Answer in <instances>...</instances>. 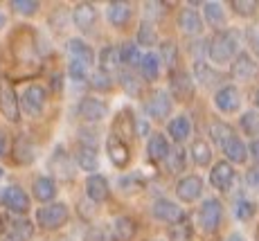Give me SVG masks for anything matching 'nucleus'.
<instances>
[{
    "label": "nucleus",
    "mask_w": 259,
    "mask_h": 241,
    "mask_svg": "<svg viewBox=\"0 0 259 241\" xmlns=\"http://www.w3.org/2000/svg\"><path fill=\"white\" fill-rule=\"evenodd\" d=\"M259 72L257 61L250 57V54H237L235 61H232V77L241 79V82H250L255 79Z\"/></svg>",
    "instance_id": "9"
},
{
    "label": "nucleus",
    "mask_w": 259,
    "mask_h": 241,
    "mask_svg": "<svg viewBox=\"0 0 259 241\" xmlns=\"http://www.w3.org/2000/svg\"><path fill=\"white\" fill-rule=\"evenodd\" d=\"M248 41H250L252 45V50L259 54V27H252V29H248Z\"/></svg>",
    "instance_id": "46"
},
{
    "label": "nucleus",
    "mask_w": 259,
    "mask_h": 241,
    "mask_svg": "<svg viewBox=\"0 0 259 241\" xmlns=\"http://www.w3.org/2000/svg\"><path fill=\"white\" fill-rule=\"evenodd\" d=\"M169 110H171V99H169V95L165 90H156L147 102V113L151 115L153 119H165L169 115Z\"/></svg>",
    "instance_id": "12"
},
{
    "label": "nucleus",
    "mask_w": 259,
    "mask_h": 241,
    "mask_svg": "<svg viewBox=\"0 0 259 241\" xmlns=\"http://www.w3.org/2000/svg\"><path fill=\"white\" fill-rule=\"evenodd\" d=\"M136 127H138V133H142V135H147V133H149V124H147V122H142V119H138Z\"/></svg>",
    "instance_id": "48"
},
{
    "label": "nucleus",
    "mask_w": 259,
    "mask_h": 241,
    "mask_svg": "<svg viewBox=\"0 0 259 241\" xmlns=\"http://www.w3.org/2000/svg\"><path fill=\"white\" fill-rule=\"evenodd\" d=\"M160 59L165 61L167 68H174V66H176V59H178L176 45H174V43H162V45H160Z\"/></svg>",
    "instance_id": "42"
},
{
    "label": "nucleus",
    "mask_w": 259,
    "mask_h": 241,
    "mask_svg": "<svg viewBox=\"0 0 259 241\" xmlns=\"http://www.w3.org/2000/svg\"><path fill=\"white\" fill-rule=\"evenodd\" d=\"M88 82H91V86L95 90H111L113 88V82H111V74L106 72H91V77H88Z\"/></svg>",
    "instance_id": "39"
},
{
    "label": "nucleus",
    "mask_w": 259,
    "mask_h": 241,
    "mask_svg": "<svg viewBox=\"0 0 259 241\" xmlns=\"http://www.w3.org/2000/svg\"><path fill=\"white\" fill-rule=\"evenodd\" d=\"M108 21H111V25H115V27H124L128 21H131V5L128 3H111L108 5Z\"/></svg>",
    "instance_id": "23"
},
{
    "label": "nucleus",
    "mask_w": 259,
    "mask_h": 241,
    "mask_svg": "<svg viewBox=\"0 0 259 241\" xmlns=\"http://www.w3.org/2000/svg\"><path fill=\"white\" fill-rule=\"evenodd\" d=\"M68 54H70V61L86 63V66H93V61H95V54H93L91 45L83 43L81 38H72V41H68Z\"/></svg>",
    "instance_id": "19"
},
{
    "label": "nucleus",
    "mask_w": 259,
    "mask_h": 241,
    "mask_svg": "<svg viewBox=\"0 0 259 241\" xmlns=\"http://www.w3.org/2000/svg\"><path fill=\"white\" fill-rule=\"evenodd\" d=\"M140 72H142V77L147 79V82H153V79H158V74H160V59H158V54H153V52L142 54Z\"/></svg>",
    "instance_id": "28"
},
{
    "label": "nucleus",
    "mask_w": 259,
    "mask_h": 241,
    "mask_svg": "<svg viewBox=\"0 0 259 241\" xmlns=\"http://www.w3.org/2000/svg\"><path fill=\"white\" fill-rule=\"evenodd\" d=\"M257 0H232V9L241 16H250V14L257 12Z\"/></svg>",
    "instance_id": "43"
},
{
    "label": "nucleus",
    "mask_w": 259,
    "mask_h": 241,
    "mask_svg": "<svg viewBox=\"0 0 259 241\" xmlns=\"http://www.w3.org/2000/svg\"><path fill=\"white\" fill-rule=\"evenodd\" d=\"M167 131L176 142H185L189 138V133H192V122H189L185 115H178V117H174L171 122H169Z\"/></svg>",
    "instance_id": "25"
},
{
    "label": "nucleus",
    "mask_w": 259,
    "mask_h": 241,
    "mask_svg": "<svg viewBox=\"0 0 259 241\" xmlns=\"http://www.w3.org/2000/svg\"><path fill=\"white\" fill-rule=\"evenodd\" d=\"M86 194L93 203H102V200L108 198V180L99 174L88 176L86 180Z\"/></svg>",
    "instance_id": "18"
},
{
    "label": "nucleus",
    "mask_w": 259,
    "mask_h": 241,
    "mask_svg": "<svg viewBox=\"0 0 259 241\" xmlns=\"http://www.w3.org/2000/svg\"><path fill=\"white\" fill-rule=\"evenodd\" d=\"M192 160L198 165V167H207L212 160V149L207 147L203 140H196V142L192 144Z\"/></svg>",
    "instance_id": "32"
},
{
    "label": "nucleus",
    "mask_w": 259,
    "mask_h": 241,
    "mask_svg": "<svg viewBox=\"0 0 259 241\" xmlns=\"http://www.w3.org/2000/svg\"><path fill=\"white\" fill-rule=\"evenodd\" d=\"M12 9L23 16H32L38 12V3L36 0H12Z\"/></svg>",
    "instance_id": "41"
},
{
    "label": "nucleus",
    "mask_w": 259,
    "mask_h": 241,
    "mask_svg": "<svg viewBox=\"0 0 259 241\" xmlns=\"http://www.w3.org/2000/svg\"><path fill=\"white\" fill-rule=\"evenodd\" d=\"M223 153H226V158L230 160V163H237V165L246 163V155H248L246 144H243L237 135H232V138H228L226 142H223Z\"/></svg>",
    "instance_id": "22"
},
{
    "label": "nucleus",
    "mask_w": 259,
    "mask_h": 241,
    "mask_svg": "<svg viewBox=\"0 0 259 241\" xmlns=\"http://www.w3.org/2000/svg\"><path fill=\"white\" fill-rule=\"evenodd\" d=\"M235 178H237V174H235V169H232L230 163H217L210 172V183H212V187L219 189V192L232 189Z\"/></svg>",
    "instance_id": "7"
},
{
    "label": "nucleus",
    "mask_w": 259,
    "mask_h": 241,
    "mask_svg": "<svg viewBox=\"0 0 259 241\" xmlns=\"http://www.w3.org/2000/svg\"><path fill=\"white\" fill-rule=\"evenodd\" d=\"M86 241H111V239H108V234L104 232L102 228H95V230H91V232H88Z\"/></svg>",
    "instance_id": "45"
},
{
    "label": "nucleus",
    "mask_w": 259,
    "mask_h": 241,
    "mask_svg": "<svg viewBox=\"0 0 259 241\" xmlns=\"http://www.w3.org/2000/svg\"><path fill=\"white\" fill-rule=\"evenodd\" d=\"M226 241H246V239H243V237H241V234H239V232H232V234H230V237H228Z\"/></svg>",
    "instance_id": "50"
},
{
    "label": "nucleus",
    "mask_w": 259,
    "mask_h": 241,
    "mask_svg": "<svg viewBox=\"0 0 259 241\" xmlns=\"http://www.w3.org/2000/svg\"><path fill=\"white\" fill-rule=\"evenodd\" d=\"M153 217L158 221H165V223H183L185 221V212L178 203H171L167 198H158L151 208Z\"/></svg>",
    "instance_id": "6"
},
{
    "label": "nucleus",
    "mask_w": 259,
    "mask_h": 241,
    "mask_svg": "<svg viewBox=\"0 0 259 241\" xmlns=\"http://www.w3.org/2000/svg\"><path fill=\"white\" fill-rule=\"evenodd\" d=\"M113 232H115V239L119 241H131L133 234H136V223L128 217H117L115 223H113Z\"/></svg>",
    "instance_id": "31"
},
{
    "label": "nucleus",
    "mask_w": 259,
    "mask_h": 241,
    "mask_svg": "<svg viewBox=\"0 0 259 241\" xmlns=\"http://www.w3.org/2000/svg\"><path fill=\"white\" fill-rule=\"evenodd\" d=\"M72 21H74V25H77L79 29H81V32H88V29L97 23V9H95L93 5H88V3L77 5L74 12H72Z\"/></svg>",
    "instance_id": "17"
},
{
    "label": "nucleus",
    "mask_w": 259,
    "mask_h": 241,
    "mask_svg": "<svg viewBox=\"0 0 259 241\" xmlns=\"http://www.w3.org/2000/svg\"><path fill=\"white\" fill-rule=\"evenodd\" d=\"M21 108L27 115H38L46 106V88L38 86V84H32L23 90V97H21Z\"/></svg>",
    "instance_id": "5"
},
{
    "label": "nucleus",
    "mask_w": 259,
    "mask_h": 241,
    "mask_svg": "<svg viewBox=\"0 0 259 241\" xmlns=\"http://www.w3.org/2000/svg\"><path fill=\"white\" fill-rule=\"evenodd\" d=\"M3 241H18V239H16V237H12V234H7V237H5Z\"/></svg>",
    "instance_id": "51"
},
{
    "label": "nucleus",
    "mask_w": 259,
    "mask_h": 241,
    "mask_svg": "<svg viewBox=\"0 0 259 241\" xmlns=\"http://www.w3.org/2000/svg\"><path fill=\"white\" fill-rule=\"evenodd\" d=\"M241 129L243 133L252 135V138H259V110H248V113L241 115Z\"/></svg>",
    "instance_id": "35"
},
{
    "label": "nucleus",
    "mask_w": 259,
    "mask_h": 241,
    "mask_svg": "<svg viewBox=\"0 0 259 241\" xmlns=\"http://www.w3.org/2000/svg\"><path fill=\"white\" fill-rule=\"evenodd\" d=\"M3 203L7 205V210H12V212H16V214H27V210H29L27 194H25V189L18 187V185H9V187L5 189Z\"/></svg>",
    "instance_id": "8"
},
{
    "label": "nucleus",
    "mask_w": 259,
    "mask_h": 241,
    "mask_svg": "<svg viewBox=\"0 0 259 241\" xmlns=\"http://www.w3.org/2000/svg\"><path fill=\"white\" fill-rule=\"evenodd\" d=\"M119 82H122V88L126 90L128 95H140V90H142V79H138L133 72H122Z\"/></svg>",
    "instance_id": "38"
},
{
    "label": "nucleus",
    "mask_w": 259,
    "mask_h": 241,
    "mask_svg": "<svg viewBox=\"0 0 259 241\" xmlns=\"http://www.w3.org/2000/svg\"><path fill=\"white\" fill-rule=\"evenodd\" d=\"M178 25H181V29L187 36H198V34L203 32V18L198 16V12L192 7L183 9V12L178 14Z\"/></svg>",
    "instance_id": "16"
},
{
    "label": "nucleus",
    "mask_w": 259,
    "mask_h": 241,
    "mask_svg": "<svg viewBox=\"0 0 259 241\" xmlns=\"http://www.w3.org/2000/svg\"><path fill=\"white\" fill-rule=\"evenodd\" d=\"M201 192H203V180L198 178V176H185V178L178 180V185H176V196L181 200H185V203L196 200L201 196Z\"/></svg>",
    "instance_id": "10"
},
{
    "label": "nucleus",
    "mask_w": 259,
    "mask_h": 241,
    "mask_svg": "<svg viewBox=\"0 0 259 241\" xmlns=\"http://www.w3.org/2000/svg\"><path fill=\"white\" fill-rule=\"evenodd\" d=\"M106 151H108V158H111V163L115 165V167H126L128 160H131L128 147L124 144L122 138H117V135H111V138H108Z\"/></svg>",
    "instance_id": "13"
},
{
    "label": "nucleus",
    "mask_w": 259,
    "mask_h": 241,
    "mask_svg": "<svg viewBox=\"0 0 259 241\" xmlns=\"http://www.w3.org/2000/svg\"><path fill=\"white\" fill-rule=\"evenodd\" d=\"M77 165L86 172H95L99 165V155H97V149L91 147V144H81L77 149Z\"/></svg>",
    "instance_id": "24"
},
{
    "label": "nucleus",
    "mask_w": 259,
    "mask_h": 241,
    "mask_svg": "<svg viewBox=\"0 0 259 241\" xmlns=\"http://www.w3.org/2000/svg\"><path fill=\"white\" fill-rule=\"evenodd\" d=\"M3 176H5V172H3V167H0V180H3Z\"/></svg>",
    "instance_id": "53"
},
{
    "label": "nucleus",
    "mask_w": 259,
    "mask_h": 241,
    "mask_svg": "<svg viewBox=\"0 0 259 241\" xmlns=\"http://www.w3.org/2000/svg\"><path fill=\"white\" fill-rule=\"evenodd\" d=\"M237 48H239V38H237V32H221L210 41L207 45V54L214 63L223 66V63H230L232 57L237 54Z\"/></svg>",
    "instance_id": "1"
},
{
    "label": "nucleus",
    "mask_w": 259,
    "mask_h": 241,
    "mask_svg": "<svg viewBox=\"0 0 259 241\" xmlns=\"http://www.w3.org/2000/svg\"><path fill=\"white\" fill-rule=\"evenodd\" d=\"M210 133H212V138L217 140L219 144H221V147H223V142H226L228 138H232V135H235V133H232V129L228 127L226 122H212Z\"/></svg>",
    "instance_id": "40"
},
{
    "label": "nucleus",
    "mask_w": 259,
    "mask_h": 241,
    "mask_svg": "<svg viewBox=\"0 0 259 241\" xmlns=\"http://www.w3.org/2000/svg\"><path fill=\"white\" fill-rule=\"evenodd\" d=\"M12 237H16L18 241H29L32 239V234H34V225L29 223L27 219H18V221H14L12 223Z\"/></svg>",
    "instance_id": "36"
},
{
    "label": "nucleus",
    "mask_w": 259,
    "mask_h": 241,
    "mask_svg": "<svg viewBox=\"0 0 259 241\" xmlns=\"http://www.w3.org/2000/svg\"><path fill=\"white\" fill-rule=\"evenodd\" d=\"M223 219V205L219 203L217 198H207L205 203L201 205V214H198V221H201V228L205 232H214V230L221 225Z\"/></svg>",
    "instance_id": "4"
},
{
    "label": "nucleus",
    "mask_w": 259,
    "mask_h": 241,
    "mask_svg": "<svg viewBox=\"0 0 259 241\" xmlns=\"http://www.w3.org/2000/svg\"><path fill=\"white\" fill-rule=\"evenodd\" d=\"M250 151H252V155H255V160L259 163V138H257V140H252V144H250Z\"/></svg>",
    "instance_id": "49"
},
{
    "label": "nucleus",
    "mask_w": 259,
    "mask_h": 241,
    "mask_svg": "<svg viewBox=\"0 0 259 241\" xmlns=\"http://www.w3.org/2000/svg\"><path fill=\"white\" fill-rule=\"evenodd\" d=\"M255 214V203H250V200H239L237 203V219L239 221H248Z\"/></svg>",
    "instance_id": "44"
},
{
    "label": "nucleus",
    "mask_w": 259,
    "mask_h": 241,
    "mask_svg": "<svg viewBox=\"0 0 259 241\" xmlns=\"http://www.w3.org/2000/svg\"><path fill=\"white\" fill-rule=\"evenodd\" d=\"M214 102H217L219 110H223V113H235L241 106V95H239V90L235 86H223L214 95Z\"/></svg>",
    "instance_id": "11"
},
{
    "label": "nucleus",
    "mask_w": 259,
    "mask_h": 241,
    "mask_svg": "<svg viewBox=\"0 0 259 241\" xmlns=\"http://www.w3.org/2000/svg\"><path fill=\"white\" fill-rule=\"evenodd\" d=\"M119 66V50L117 48H104L102 52H99V70L102 72H106V74H111V72H115Z\"/></svg>",
    "instance_id": "29"
},
{
    "label": "nucleus",
    "mask_w": 259,
    "mask_h": 241,
    "mask_svg": "<svg viewBox=\"0 0 259 241\" xmlns=\"http://www.w3.org/2000/svg\"><path fill=\"white\" fill-rule=\"evenodd\" d=\"M57 196V185H54L52 178L48 176H41V178L34 180V198L41 200V203H52V198Z\"/></svg>",
    "instance_id": "21"
},
{
    "label": "nucleus",
    "mask_w": 259,
    "mask_h": 241,
    "mask_svg": "<svg viewBox=\"0 0 259 241\" xmlns=\"http://www.w3.org/2000/svg\"><path fill=\"white\" fill-rule=\"evenodd\" d=\"M156 36H158L156 25H153L151 21H144L140 25V29H138V43L140 45H153L156 43Z\"/></svg>",
    "instance_id": "37"
},
{
    "label": "nucleus",
    "mask_w": 259,
    "mask_h": 241,
    "mask_svg": "<svg viewBox=\"0 0 259 241\" xmlns=\"http://www.w3.org/2000/svg\"><path fill=\"white\" fill-rule=\"evenodd\" d=\"M18 108H21V104H18V97L14 93L12 84L7 82V77H0V113L12 122H18V117H21Z\"/></svg>",
    "instance_id": "3"
},
{
    "label": "nucleus",
    "mask_w": 259,
    "mask_h": 241,
    "mask_svg": "<svg viewBox=\"0 0 259 241\" xmlns=\"http://www.w3.org/2000/svg\"><path fill=\"white\" fill-rule=\"evenodd\" d=\"M3 25H5V16H3V14H0V27H3Z\"/></svg>",
    "instance_id": "52"
},
{
    "label": "nucleus",
    "mask_w": 259,
    "mask_h": 241,
    "mask_svg": "<svg viewBox=\"0 0 259 241\" xmlns=\"http://www.w3.org/2000/svg\"><path fill=\"white\" fill-rule=\"evenodd\" d=\"M36 221L43 230H59L68 221V208L63 203H50L36 212Z\"/></svg>",
    "instance_id": "2"
},
{
    "label": "nucleus",
    "mask_w": 259,
    "mask_h": 241,
    "mask_svg": "<svg viewBox=\"0 0 259 241\" xmlns=\"http://www.w3.org/2000/svg\"><path fill=\"white\" fill-rule=\"evenodd\" d=\"M79 115L86 122H99L106 115V104L97 97H83L81 104H79Z\"/></svg>",
    "instance_id": "15"
},
{
    "label": "nucleus",
    "mask_w": 259,
    "mask_h": 241,
    "mask_svg": "<svg viewBox=\"0 0 259 241\" xmlns=\"http://www.w3.org/2000/svg\"><path fill=\"white\" fill-rule=\"evenodd\" d=\"M14 160L18 165H29L34 160V144L25 135H18L16 144H14Z\"/></svg>",
    "instance_id": "27"
},
{
    "label": "nucleus",
    "mask_w": 259,
    "mask_h": 241,
    "mask_svg": "<svg viewBox=\"0 0 259 241\" xmlns=\"http://www.w3.org/2000/svg\"><path fill=\"white\" fill-rule=\"evenodd\" d=\"M203 18L207 21V25L214 29L223 27L226 25V12H223V5L221 3H205L203 7Z\"/></svg>",
    "instance_id": "26"
},
{
    "label": "nucleus",
    "mask_w": 259,
    "mask_h": 241,
    "mask_svg": "<svg viewBox=\"0 0 259 241\" xmlns=\"http://www.w3.org/2000/svg\"><path fill=\"white\" fill-rule=\"evenodd\" d=\"M194 77H196V82L203 84V86H214V84L219 82V72L212 70L207 63H203V61L194 63Z\"/></svg>",
    "instance_id": "30"
},
{
    "label": "nucleus",
    "mask_w": 259,
    "mask_h": 241,
    "mask_svg": "<svg viewBox=\"0 0 259 241\" xmlns=\"http://www.w3.org/2000/svg\"><path fill=\"white\" fill-rule=\"evenodd\" d=\"M7 153V135L5 133H0V158Z\"/></svg>",
    "instance_id": "47"
},
{
    "label": "nucleus",
    "mask_w": 259,
    "mask_h": 241,
    "mask_svg": "<svg viewBox=\"0 0 259 241\" xmlns=\"http://www.w3.org/2000/svg\"><path fill=\"white\" fill-rule=\"evenodd\" d=\"M169 86H171V93L176 99H181V102H187V99H192L194 95V86H192V79H189L187 72H174L171 79H169Z\"/></svg>",
    "instance_id": "14"
},
{
    "label": "nucleus",
    "mask_w": 259,
    "mask_h": 241,
    "mask_svg": "<svg viewBox=\"0 0 259 241\" xmlns=\"http://www.w3.org/2000/svg\"><path fill=\"white\" fill-rule=\"evenodd\" d=\"M147 151H149V158L153 160V163H160V160H167L169 155V142L167 138L162 133H153L151 138H149V144H147Z\"/></svg>",
    "instance_id": "20"
},
{
    "label": "nucleus",
    "mask_w": 259,
    "mask_h": 241,
    "mask_svg": "<svg viewBox=\"0 0 259 241\" xmlns=\"http://www.w3.org/2000/svg\"><path fill=\"white\" fill-rule=\"evenodd\" d=\"M119 61H124L126 66H140L142 52L138 50L136 43H124L122 48H119Z\"/></svg>",
    "instance_id": "33"
},
{
    "label": "nucleus",
    "mask_w": 259,
    "mask_h": 241,
    "mask_svg": "<svg viewBox=\"0 0 259 241\" xmlns=\"http://www.w3.org/2000/svg\"><path fill=\"white\" fill-rule=\"evenodd\" d=\"M185 149L183 147H176V149H171L167 155V169L171 174H181L183 169H185Z\"/></svg>",
    "instance_id": "34"
},
{
    "label": "nucleus",
    "mask_w": 259,
    "mask_h": 241,
    "mask_svg": "<svg viewBox=\"0 0 259 241\" xmlns=\"http://www.w3.org/2000/svg\"><path fill=\"white\" fill-rule=\"evenodd\" d=\"M257 106H259V90H257Z\"/></svg>",
    "instance_id": "54"
}]
</instances>
